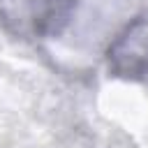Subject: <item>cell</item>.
Wrapping results in <instances>:
<instances>
[{
    "mask_svg": "<svg viewBox=\"0 0 148 148\" xmlns=\"http://www.w3.org/2000/svg\"><path fill=\"white\" fill-rule=\"evenodd\" d=\"M109 67L116 76H148V18H136L109 49Z\"/></svg>",
    "mask_w": 148,
    "mask_h": 148,
    "instance_id": "1",
    "label": "cell"
}]
</instances>
